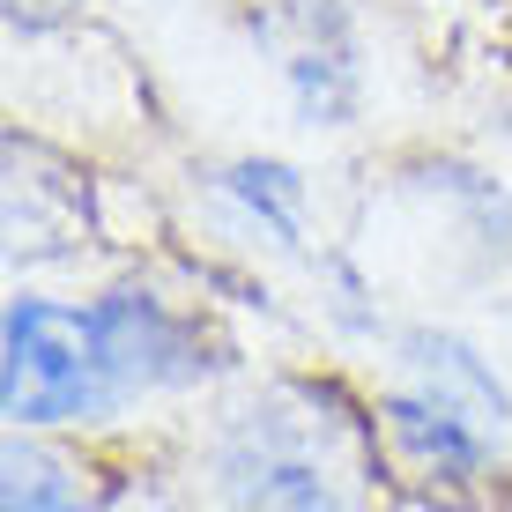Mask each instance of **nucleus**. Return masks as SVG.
<instances>
[{"label":"nucleus","mask_w":512,"mask_h":512,"mask_svg":"<svg viewBox=\"0 0 512 512\" xmlns=\"http://www.w3.org/2000/svg\"><path fill=\"white\" fill-rule=\"evenodd\" d=\"M379 446V416H364L334 379H275L223 423L216 490L231 512H364Z\"/></svg>","instance_id":"obj_1"},{"label":"nucleus","mask_w":512,"mask_h":512,"mask_svg":"<svg viewBox=\"0 0 512 512\" xmlns=\"http://www.w3.org/2000/svg\"><path fill=\"white\" fill-rule=\"evenodd\" d=\"M0 409L15 431L97 423L119 409L90 312H67L52 297H15L0 320Z\"/></svg>","instance_id":"obj_2"},{"label":"nucleus","mask_w":512,"mask_h":512,"mask_svg":"<svg viewBox=\"0 0 512 512\" xmlns=\"http://www.w3.org/2000/svg\"><path fill=\"white\" fill-rule=\"evenodd\" d=\"M253 30L275 52L305 127H349L364 112V45L342 0H275Z\"/></svg>","instance_id":"obj_3"},{"label":"nucleus","mask_w":512,"mask_h":512,"mask_svg":"<svg viewBox=\"0 0 512 512\" xmlns=\"http://www.w3.org/2000/svg\"><path fill=\"white\" fill-rule=\"evenodd\" d=\"M97 349H104V372H112V394H171V386H201L216 372V349L208 334L186 320L179 305H164L156 290H112L90 305Z\"/></svg>","instance_id":"obj_4"},{"label":"nucleus","mask_w":512,"mask_h":512,"mask_svg":"<svg viewBox=\"0 0 512 512\" xmlns=\"http://www.w3.org/2000/svg\"><path fill=\"white\" fill-rule=\"evenodd\" d=\"M401 386L423 394V401H438L446 416L475 423V431H490V438H505V423H512L505 379L483 364V349L461 342V334H446V327H409L401 334Z\"/></svg>","instance_id":"obj_5"},{"label":"nucleus","mask_w":512,"mask_h":512,"mask_svg":"<svg viewBox=\"0 0 512 512\" xmlns=\"http://www.w3.org/2000/svg\"><path fill=\"white\" fill-rule=\"evenodd\" d=\"M379 438L409 461L423 483H453V490H468L475 475L490 468V446L498 438L490 431H475V423H461V416H446L438 401H423V394H409V386H394V394H379Z\"/></svg>","instance_id":"obj_6"},{"label":"nucleus","mask_w":512,"mask_h":512,"mask_svg":"<svg viewBox=\"0 0 512 512\" xmlns=\"http://www.w3.org/2000/svg\"><path fill=\"white\" fill-rule=\"evenodd\" d=\"M216 193L231 201L238 223L268 231L282 253L305 245V179H297L290 164H275V156H238V164L216 171Z\"/></svg>","instance_id":"obj_7"},{"label":"nucleus","mask_w":512,"mask_h":512,"mask_svg":"<svg viewBox=\"0 0 512 512\" xmlns=\"http://www.w3.org/2000/svg\"><path fill=\"white\" fill-rule=\"evenodd\" d=\"M0 512H97V505L82 498L75 468H60L45 446L15 438L8 461H0Z\"/></svg>","instance_id":"obj_8"},{"label":"nucleus","mask_w":512,"mask_h":512,"mask_svg":"<svg viewBox=\"0 0 512 512\" xmlns=\"http://www.w3.org/2000/svg\"><path fill=\"white\" fill-rule=\"evenodd\" d=\"M82 0H8V23L15 30H52V23H67Z\"/></svg>","instance_id":"obj_9"}]
</instances>
